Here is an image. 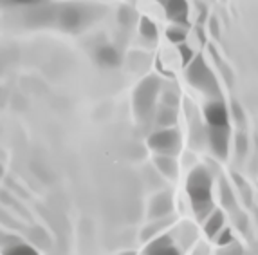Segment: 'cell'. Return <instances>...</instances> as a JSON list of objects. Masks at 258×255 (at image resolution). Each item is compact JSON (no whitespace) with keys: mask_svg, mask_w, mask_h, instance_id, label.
I'll use <instances>...</instances> for the list:
<instances>
[{"mask_svg":"<svg viewBox=\"0 0 258 255\" xmlns=\"http://www.w3.org/2000/svg\"><path fill=\"white\" fill-rule=\"evenodd\" d=\"M186 192L199 221H204L217 208L213 201V177L206 167H195L188 174Z\"/></svg>","mask_w":258,"mask_h":255,"instance_id":"obj_1","label":"cell"},{"mask_svg":"<svg viewBox=\"0 0 258 255\" xmlns=\"http://www.w3.org/2000/svg\"><path fill=\"white\" fill-rule=\"evenodd\" d=\"M161 91H163V82L155 74H150L138 83L132 96V105L134 114L139 121H148L154 118Z\"/></svg>","mask_w":258,"mask_h":255,"instance_id":"obj_2","label":"cell"},{"mask_svg":"<svg viewBox=\"0 0 258 255\" xmlns=\"http://www.w3.org/2000/svg\"><path fill=\"white\" fill-rule=\"evenodd\" d=\"M186 80L189 82V85L195 87L203 94L210 96L211 99H219L222 96V89H220L215 73L210 69V65L201 55H197L186 65Z\"/></svg>","mask_w":258,"mask_h":255,"instance_id":"obj_3","label":"cell"},{"mask_svg":"<svg viewBox=\"0 0 258 255\" xmlns=\"http://www.w3.org/2000/svg\"><path fill=\"white\" fill-rule=\"evenodd\" d=\"M148 147L155 152V154H163V156H175L181 150L182 139L181 132L173 127H166V129H157L148 136Z\"/></svg>","mask_w":258,"mask_h":255,"instance_id":"obj_4","label":"cell"},{"mask_svg":"<svg viewBox=\"0 0 258 255\" xmlns=\"http://www.w3.org/2000/svg\"><path fill=\"white\" fill-rule=\"evenodd\" d=\"M143 255H184L182 250L175 244L173 237L168 232L157 235L152 241L147 242V246L143 248Z\"/></svg>","mask_w":258,"mask_h":255,"instance_id":"obj_5","label":"cell"},{"mask_svg":"<svg viewBox=\"0 0 258 255\" xmlns=\"http://www.w3.org/2000/svg\"><path fill=\"white\" fill-rule=\"evenodd\" d=\"M206 136L211 152L219 160H226L229 154V127H208Z\"/></svg>","mask_w":258,"mask_h":255,"instance_id":"obj_6","label":"cell"},{"mask_svg":"<svg viewBox=\"0 0 258 255\" xmlns=\"http://www.w3.org/2000/svg\"><path fill=\"white\" fill-rule=\"evenodd\" d=\"M173 216V197L172 192L163 190L152 197L150 207H148V219H163V217Z\"/></svg>","mask_w":258,"mask_h":255,"instance_id":"obj_7","label":"cell"},{"mask_svg":"<svg viewBox=\"0 0 258 255\" xmlns=\"http://www.w3.org/2000/svg\"><path fill=\"white\" fill-rule=\"evenodd\" d=\"M208 127H229V111L222 99H211L204 107Z\"/></svg>","mask_w":258,"mask_h":255,"instance_id":"obj_8","label":"cell"},{"mask_svg":"<svg viewBox=\"0 0 258 255\" xmlns=\"http://www.w3.org/2000/svg\"><path fill=\"white\" fill-rule=\"evenodd\" d=\"M161 4L164 6V11H166V17L173 22V24H179V26H184L188 22V2L186 0H163Z\"/></svg>","mask_w":258,"mask_h":255,"instance_id":"obj_9","label":"cell"},{"mask_svg":"<svg viewBox=\"0 0 258 255\" xmlns=\"http://www.w3.org/2000/svg\"><path fill=\"white\" fill-rule=\"evenodd\" d=\"M175 223V217L170 216V217H163V219H154L150 221L145 228H143L141 232V241L143 242H148L152 241L154 237H157V235L164 234L168 228H172V225Z\"/></svg>","mask_w":258,"mask_h":255,"instance_id":"obj_10","label":"cell"},{"mask_svg":"<svg viewBox=\"0 0 258 255\" xmlns=\"http://www.w3.org/2000/svg\"><path fill=\"white\" fill-rule=\"evenodd\" d=\"M154 167H155V170L163 177H166V179H177V176H179V163H177L175 156L155 154Z\"/></svg>","mask_w":258,"mask_h":255,"instance_id":"obj_11","label":"cell"},{"mask_svg":"<svg viewBox=\"0 0 258 255\" xmlns=\"http://www.w3.org/2000/svg\"><path fill=\"white\" fill-rule=\"evenodd\" d=\"M170 235H172L175 244L181 248L182 253H184V251L194 244L195 239H197V230H195V226L191 225V223H182L181 226L175 228V235L173 234H170Z\"/></svg>","mask_w":258,"mask_h":255,"instance_id":"obj_12","label":"cell"},{"mask_svg":"<svg viewBox=\"0 0 258 255\" xmlns=\"http://www.w3.org/2000/svg\"><path fill=\"white\" fill-rule=\"evenodd\" d=\"M204 223V234H206L208 239H215V235L219 234L220 230L226 226V216H224L222 210L215 208L206 219L203 221Z\"/></svg>","mask_w":258,"mask_h":255,"instance_id":"obj_13","label":"cell"},{"mask_svg":"<svg viewBox=\"0 0 258 255\" xmlns=\"http://www.w3.org/2000/svg\"><path fill=\"white\" fill-rule=\"evenodd\" d=\"M154 120H155V125H159V129H166V127L175 125L177 123V109L161 105L159 109H155Z\"/></svg>","mask_w":258,"mask_h":255,"instance_id":"obj_14","label":"cell"},{"mask_svg":"<svg viewBox=\"0 0 258 255\" xmlns=\"http://www.w3.org/2000/svg\"><path fill=\"white\" fill-rule=\"evenodd\" d=\"M98 60H99V64L105 65V67H116V65L121 64L119 53H117L114 47H110V45H105V47L99 49Z\"/></svg>","mask_w":258,"mask_h":255,"instance_id":"obj_15","label":"cell"},{"mask_svg":"<svg viewBox=\"0 0 258 255\" xmlns=\"http://www.w3.org/2000/svg\"><path fill=\"white\" fill-rule=\"evenodd\" d=\"M2 255H40V253L33 244H29L26 241H18L15 244H11V246L4 248Z\"/></svg>","mask_w":258,"mask_h":255,"instance_id":"obj_16","label":"cell"},{"mask_svg":"<svg viewBox=\"0 0 258 255\" xmlns=\"http://www.w3.org/2000/svg\"><path fill=\"white\" fill-rule=\"evenodd\" d=\"M166 38L172 43H184L186 38H188V31H186L184 26H179V24H173L166 29Z\"/></svg>","mask_w":258,"mask_h":255,"instance_id":"obj_17","label":"cell"},{"mask_svg":"<svg viewBox=\"0 0 258 255\" xmlns=\"http://www.w3.org/2000/svg\"><path fill=\"white\" fill-rule=\"evenodd\" d=\"M139 33H141L143 38L155 40L157 38V26L148 17H141V20H139Z\"/></svg>","mask_w":258,"mask_h":255,"instance_id":"obj_18","label":"cell"},{"mask_svg":"<svg viewBox=\"0 0 258 255\" xmlns=\"http://www.w3.org/2000/svg\"><path fill=\"white\" fill-rule=\"evenodd\" d=\"M161 105L177 109V105H179V94H177V91H173V89L161 91Z\"/></svg>","mask_w":258,"mask_h":255,"instance_id":"obj_19","label":"cell"},{"mask_svg":"<svg viewBox=\"0 0 258 255\" xmlns=\"http://www.w3.org/2000/svg\"><path fill=\"white\" fill-rule=\"evenodd\" d=\"M213 241H215L220 248L228 246V244H231V242H235V237H233L231 228H228V226H224V228L220 230L219 234L215 235V239H213Z\"/></svg>","mask_w":258,"mask_h":255,"instance_id":"obj_20","label":"cell"},{"mask_svg":"<svg viewBox=\"0 0 258 255\" xmlns=\"http://www.w3.org/2000/svg\"><path fill=\"white\" fill-rule=\"evenodd\" d=\"M220 194H222V203L228 208L237 210V205H235V197H233V190L229 188V185L226 181L220 183Z\"/></svg>","mask_w":258,"mask_h":255,"instance_id":"obj_21","label":"cell"},{"mask_svg":"<svg viewBox=\"0 0 258 255\" xmlns=\"http://www.w3.org/2000/svg\"><path fill=\"white\" fill-rule=\"evenodd\" d=\"M247 148H249V141H247V136L244 132H238L237 138H235V150L240 158H244L247 154Z\"/></svg>","mask_w":258,"mask_h":255,"instance_id":"obj_22","label":"cell"},{"mask_svg":"<svg viewBox=\"0 0 258 255\" xmlns=\"http://www.w3.org/2000/svg\"><path fill=\"white\" fill-rule=\"evenodd\" d=\"M22 241L18 235L15 234H9V232H4V230H0V251L4 250V248L11 246V244H15V242Z\"/></svg>","mask_w":258,"mask_h":255,"instance_id":"obj_23","label":"cell"},{"mask_svg":"<svg viewBox=\"0 0 258 255\" xmlns=\"http://www.w3.org/2000/svg\"><path fill=\"white\" fill-rule=\"evenodd\" d=\"M217 255H244V250H242L240 244L231 242V244H228V246L220 248V251Z\"/></svg>","mask_w":258,"mask_h":255,"instance_id":"obj_24","label":"cell"},{"mask_svg":"<svg viewBox=\"0 0 258 255\" xmlns=\"http://www.w3.org/2000/svg\"><path fill=\"white\" fill-rule=\"evenodd\" d=\"M179 53H181V57H182V65H188L189 62L195 58L194 49L189 47V45H186V43H181V45H179Z\"/></svg>","mask_w":258,"mask_h":255,"instance_id":"obj_25","label":"cell"},{"mask_svg":"<svg viewBox=\"0 0 258 255\" xmlns=\"http://www.w3.org/2000/svg\"><path fill=\"white\" fill-rule=\"evenodd\" d=\"M231 114H233V120L237 121V123L240 127H244V123H245L244 111H242V107L237 104V101H233V105H231Z\"/></svg>","mask_w":258,"mask_h":255,"instance_id":"obj_26","label":"cell"},{"mask_svg":"<svg viewBox=\"0 0 258 255\" xmlns=\"http://www.w3.org/2000/svg\"><path fill=\"white\" fill-rule=\"evenodd\" d=\"M132 18H134V13L128 8H123L119 11V20L123 26H130V24H132Z\"/></svg>","mask_w":258,"mask_h":255,"instance_id":"obj_27","label":"cell"},{"mask_svg":"<svg viewBox=\"0 0 258 255\" xmlns=\"http://www.w3.org/2000/svg\"><path fill=\"white\" fill-rule=\"evenodd\" d=\"M191 255H208V248L203 246V244H199V246L191 251Z\"/></svg>","mask_w":258,"mask_h":255,"instance_id":"obj_28","label":"cell"},{"mask_svg":"<svg viewBox=\"0 0 258 255\" xmlns=\"http://www.w3.org/2000/svg\"><path fill=\"white\" fill-rule=\"evenodd\" d=\"M211 31H213V36H219V27H217V20H215V18L211 20Z\"/></svg>","mask_w":258,"mask_h":255,"instance_id":"obj_29","label":"cell"},{"mask_svg":"<svg viewBox=\"0 0 258 255\" xmlns=\"http://www.w3.org/2000/svg\"><path fill=\"white\" fill-rule=\"evenodd\" d=\"M2 177H4V167L0 165V181H2Z\"/></svg>","mask_w":258,"mask_h":255,"instance_id":"obj_30","label":"cell"},{"mask_svg":"<svg viewBox=\"0 0 258 255\" xmlns=\"http://www.w3.org/2000/svg\"><path fill=\"white\" fill-rule=\"evenodd\" d=\"M121 255H136L134 251H125V253H121Z\"/></svg>","mask_w":258,"mask_h":255,"instance_id":"obj_31","label":"cell"},{"mask_svg":"<svg viewBox=\"0 0 258 255\" xmlns=\"http://www.w3.org/2000/svg\"><path fill=\"white\" fill-rule=\"evenodd\" d=\"M157 2H163V0H157Z\"/></svg>","mask_w":258,"mask_h":255,"instance_id":"obj_32","label":"cell"}]
</instances>
